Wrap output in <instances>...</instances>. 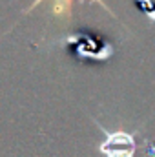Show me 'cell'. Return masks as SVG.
Masks as SVG:
<instances>
[{"instance_id":"1","label":"cell","mask_w":155,"mask_h":157,"mask_svg":"<svg viewBox=\"0 0 155 157\" xmlns=\"http://www.w3.org/2000/svg\"><path fill=\"white\" fill-rule=\"evenodd\" d=\"M95 124L104 133V141L99 144V152L104 157H135V154H137L135 137H137L139 130H133V132H126V130L110 132L100 122L95 121Z\"/></svg>"},{"instance_id":"2","label":"cell","mask_w":155,"mask_h":157,"mask_svg":"<svg viewBox=\"0 0 155 157\" xmlns=\"http://www.w3.org/2000/svg\"><path fill=\"white\" fill-rule=\"evenodd\" d=\"M39 2H42V0H35V2H33V6H31L29 9H33L35 6H39ZM97 2H99L106 11H110V13H112V9H110L102 0H97ZM70 9H71V0H55V2H53V7H51V11H53L55 15H59V17H62V15H70Z\"/></svg>"}]
</instances>
